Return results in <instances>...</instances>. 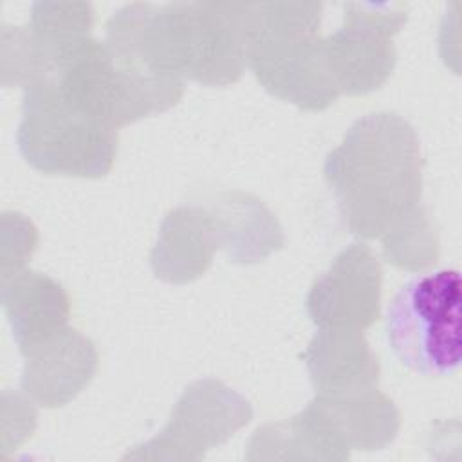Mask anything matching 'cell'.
Listing matches in <instances>:
<instances>
[{"instance_id": "cell-1", "label": "cell", "mask_w": 462, "mask_h": 462, "mask_svg": "<svg viewBox=\"0 0 462 462\" xmlns=\"http://www.w3.org/2000/svg\"><path fill=\"white\" fill-rule=\"evenodd\" d=\"M422 164L415 128L395 112H374L346 130L323 175L348 231L381 240L420 208Z\"/></svg>"}, {"instance_id": "cell-2", "label": "cell", "mask_w": 462, "mask_h": 462, "mask_svg": "<svg viewBox=\"0 0 462 462\" xmlns=\"http://www.w3.org/2000/svg\"><path fill=\"white\" fill-rule=\"evenodd\" d=\"M245 67L274 97L301 110L328 108L339 92L319 36L321 4L233 2Z\"/></svg>"}, {"instance_id": "cell-3", "label": "cell", "mask_w": 462, "mask_h": 462, "mask_svg": "<svg viewBox=\"0 0 462 462\" xmlns=\"http://www.w3.org/2000/svg\"><path fill=\"white\" fill-rule=\"evenodd\" d=\"M16 141L25 162L47 175L99 179L117 153V130L70 106L52 78L25 88Z\"/></svg>"}, {"instance_id": "cell-4", "label": "cell", "mask_w": 462, "mask_h": 462, "mask_svg": "<svg viewBox=\"0 0 462 462\" xmlns=\"http://www.w3.org/2000/svg\"><path fill=\"white\" fill-rule=\"evenodd\" d=\"M460 278L439 271L408 282L386 314L395 357L426 375H449L460 365Z\"/></svg>"}, {"instance_id": "cell-5", "label": "cell", "mask_w": 462, "mask_h": 462, "mask_svg": "<svg viewBox=\"0 0 462 462\" xmlns=\"http://www.w3.org/2000/svg\"><path fill=\"white\" fill-rule=\"evenodd\" d=\"M49 78L70 106L114 130L177 105L132 76L92 36L69 51Z\"/></svg>"}, {"instance_id": "cell-6", "label": "cell", "mask_w": 462, "mask_h": 462, "mask_svg": "<svg viewBox=\"0 0 462 462\" xmlns=\"http://www.w3.org/2000/svg\"><path fill=\"white\" fill-rule=\"evenodd\" d=\"M343 11L339 31L323 38L325 58L339 96H363L392 76L393 36L406 23L408 9L404 4L348 2Z\"/></svg>"}, {"instance_id": "cell-7", "label": "cell", "mask_w": 462, "mask_h": 462, "mask_svg": "<svg viewBox=\"0 0 462 462\" xmlns=\"http://www.w3.org/2000/svg\"><path fill=\"white\" fill-rule=\"evenodd\" d=\"M251 419V404L240 393L220 381L200 379L182 392L164 430L125 458L200 460Z\"/></svg>"}, {"instance_id": "cell-8", "label": "cell", "mask_w": 462, "mask_h": 462, "mask_svg": "<svg viewBox=\"0 0 462 462\" xmlns=\"http://www.w3.org/2000/svg\"><path fill=\"white\" fill-rule=\"evenodd\" d=\"M298 417L316 435L327 460H345L350 449H381L401 426L393 401L377 388L345 395L316 393Z\"/></svg>"}, {"instance_id": "cell-9", "label": "cell", "mask_w": 462, "mask_h": 462, "mask_svg": "<svg viewBox=\"0 0 462 462\" xmlns=\"http://www.w3.org/2000/svg\"><path fill=\"white\" fill-rule=\"evenodd\" d=\"M381 263L374 251L356 242L345 247L305 296V309L318 328L365 330L379 318Z\"/></svg>"}, {"instance_id": "cell-10", "label": "cell", "mask_w": 462, "mask_h": 462, "mask_svg": "<svg viewBox=\"0 0 462 462\" xmlns=\"http://www.w3.org/2000/svg\"><path fill=\"white\" fill-rule=\"evenodd\" d=\"M96 368V345L65 327L25 354L22 392L40 406L60 408L92 381Z\"/></svg>"}, {"instance_id": "cell-11", "label": "cell", "mask_w": 462, "mask_h": 462, "mask_svg": "<svg viewBox=\"0 0 462 462\" xmlns=\"http://www.w3.org/2000/svg\"><path fill=\"white\" fill-rule=\"evenodd\" d=\"M220 249L217 224L206 206H179L164 217L150 253L153 274L168 283L200 278Z\"/></svg>"}, {"instance_id": "cell-12", "label": "cell", "mask_w": 462, "mask_h": 462, "mask_svg": "<svg viewBox=\"0 0 462 462\" xmlns=\"http://www.w3.org/2000/svg\"><path fill=\"white\" fill-rule=\"evenodd\" d=\"M301 359L319 395H345L377 388L379 361L361 330L319 328Z\"/></svg>"}, {"instance_id": "cell-13", "label": "cell", "mask_w": 462, "mask_h": 462, "mask_svg": "<svg viewBox=\"0 0 462 462\" xmlns=\"http://www.w3.org/2000/svg\"><path fill=\"white\" fill-rule=\"evenodd\" d=\"M2 305L23 356L65 328L70 314L69 294L61 283L34 271L14 273L4 280Z\"/></svg>"}, {"instance_id": "cell-14", "label": "cell", "mask_w": 462, "mask_h": 462, "mask_svg": "<svg viewBox=\"0 0 462 462\" xmlns=\"http://www.w3.org/2000/svg\"><path fill=\"white\" fill-rule=\"evenodd\" d=\"M206 208L215 218L220 249L226 251L229 262L258 263L283 245L282 226L253 195L222 191L213 195Z\"/></svg>"}, {"instance_id": "cell-15", "label": "cell", "mask_w": 462, "mask_h": 462, "mask_svg": "<svg viewBox=\"0 0 462 462\" xmlns=\"http://www.w3.org/2000/svg\"><path fill=\"white\" fill-rule=\"evenodd\" d=\"M94 11L85 2H36L29 29L52 74L56 63L90 38Z\"/></svg>"}, {"instance_id": "cell-16", "label": "cell", "mask_w": 462, "mask_h": 462, "mask_svg": "<svg viewBox=\"0 0 462 462\" xmlns=\"http://www.w3.org/2000/svg\"><path fill=\"white\" fill-rule=\"evenodd\" d=\"M381 244L384 258L399 269L422 271L439 258V236L422 206L399 227L383 236Z\"/></svg>"}]
</instances>
